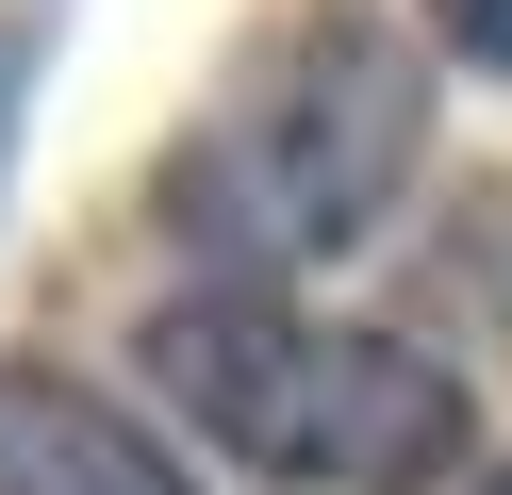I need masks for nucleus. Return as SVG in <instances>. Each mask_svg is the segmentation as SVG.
Returning a JSON list of instances; mask_svg holds the SVG:
<instances>
[{"mask_svg":"<svg viewBox=\"0 0 512 495\" xmlns=\"http://www.w3.org/2000/svg\"><path fill=\"white\" fill-rule=\"evenodd\" d=\"M430 66L380 17H314L166 149V248L215 264V297H265L281 264H331L380 198L413 182Z\"/></svg>","mask_w":512,"mask_h":495,"instance_id":"nucleus-1","label":"nucleus"},{"mask_svg":"<svg viewBox=\"0 0 512 495\" xmlns=\"http://www.w3.org/2000/svg\"><path fill=\"white\" fill-rule=\"evenodd\" d=\"M133 380L199 446L265 462V479H314V495H430L463 462V429H479L430 347L298 314V297H166L149 347H133Z\"/></svg>","mask_w":512,"mask_h":495,"instance_id":"nucleus-2","label":"nucleus"},{"mask_svg":"<svg viewBox=\"0 0 512 495\" xmlns=\"http://www.w3.org/2000/svg\"><path fill=\"white\" fill-rule=\"evenodd\" d=\"M0 495H199L100 380L67 363H0Z\"/></svg>","mask_w":512,"mask_h":495,"instance_id":"nucleus-3","label":"nucleus"},{"mask_svg":"<svg viewBox=\"0 0 512 495\" xmlns=\"http://www.w3.org/2000/svg\"><path fill=\"white\" fill-rule=\"evenodd\" d=\"M430 33H446L463 66H512V0H430Z\"/></svg>","mask_w":512,"mask_h":495,"instance_id":"nucleus-4","label":"nucleus"},{"mask_svg":"<svg viewBox=\"0 0 512 495\" xmlns=\"http://www.w3.org/2000/svg\"><path fill=\"white\" fill-rule=\"evenodd\" d=\"M496 495H512V479H496Z\"/></svg>","mask_w":512,"mask_h":495,"instance_id":"nucleus-5","label":"nucleus"}]
</instances>
